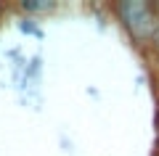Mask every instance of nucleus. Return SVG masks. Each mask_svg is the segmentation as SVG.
Returning a JSON list of instances; mask_svg holds the SVG:
<instances>
[{
	"label": "nucleus",
	"instance_id": "obj_1",
	"mask_svg": "<svg viewBox=\"0 0 159 156\" xmlns=\"http://www.w3.org/2000/svg\"><path fill=\"white\" fill-rule=\"evenodd\" d=\"M119 29L135 48L148 50L159 37V6L151 0H117L109 6Z\"/></svg>",
	"mask_w": 159,
	"mask_h": 156
},
{
	"label": "nucleus",
	"instance_id": "obj_2",
	"mask_svg": "<svg viewBox=\"0 0 159 156\" xmlns=\"http://www.w3.org/2000/svg\"><path fill=\"white\" fill-rule=\"evenodd\" d=\"M56 8H58V3H53V0H21L16 6V11H19V16H29V19L40 21V16H48Z\"/></svg>",
	"mask_w": 159,
	"mask_h": 156
},
{
	"label": "nucleus",
	"instance_id": "obj_3",
	"mask_svg": "<svg viewBox=\"0 0 159 156\" xmlns=\"http://www.w3.org/2000/svg\"><path fill=\"white\" fill-rule=\"evenodd\" d=\"M16 29L21 34H27V37H34V40H43V37H45L43 24H40L37 19H29V16H19L16 19Z\"/></svg>",
	"mask_w": 159,
	"mask_h": 156
},
{
	"label": "nucleus",
	"instance_id": "obj_4",
	"mask_svg": "<svg viewBox=\"0 0 159 156\" xmlns=\"http://www.w3.org/2000/svg\"><path fill=\"white\" fill-rule=\"evenodd\" d=\"M148 53H151V58H154V61L159 64V37H157V42H154L151 48H148Z\"/></svg>",
	"mask_w": 159,
	"mask_h": 156
},
{
	"label": "nucleus",
	"instance_id": "obj_5",
	"mask_svg": "<svg viewBox=\"0 0 159 156\" xmlns=\"http://www.w3.org/2000/svg\"><path fill=\"white\" fill-rule=\"evenodd\" d=\"M8 11H11V6H8V3H0V19L6 16V13H8Z\"/></svg>",
	"mask_w": 159,
	"mask_h": 156
}]
</instances>
